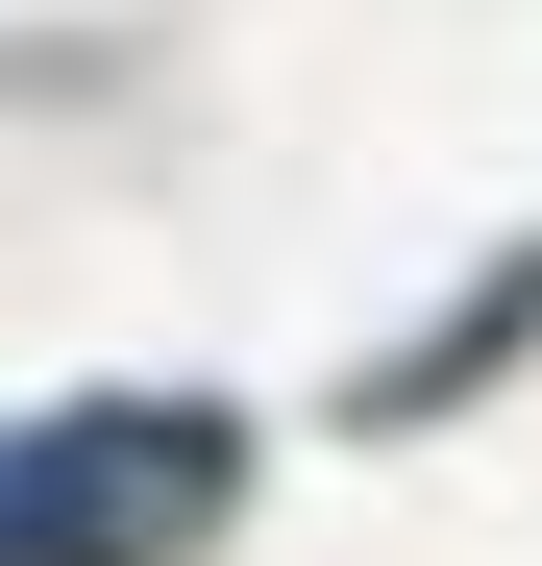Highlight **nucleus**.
<instances>
[{"label": "nucleus", "mask_w": 542, "mask_h": 566, "mask_svg": "<svg viewBox=\"0 0 542 566\" xmlns=\"http://www.w3.org/2000/svg\"><path fill=\"white\" fill-rule=\"evenodd\" d=\"M222 493V419H50V443H0V566H148V542H198Z\"/></svg>", "instance_id": "obj_1"}]
</instances>
